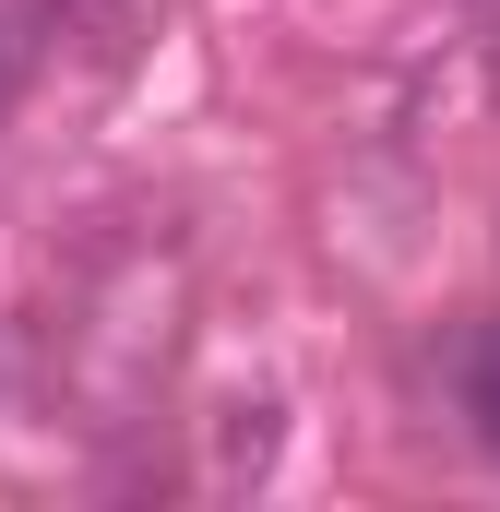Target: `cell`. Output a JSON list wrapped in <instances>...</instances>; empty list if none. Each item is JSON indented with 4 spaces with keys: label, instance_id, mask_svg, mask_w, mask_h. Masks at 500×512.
I'll list each match as a JSON object with an SVG mask.
<instances>
[{
    "label": "cell",
    "instance_id": "obj_5",
    "mask_svg": "<svg viewBox=\"0 0 500 512\" xmlns=\"http://www.w3.org/2000/svg\"><path fill=\"white\" fill-rule=\"evenodd\" d=\"M477 84H489V108H500V0L477 12Z\"/></svg>",
    "mask_w": 500,
    "mask_h": 512
},
{
    "label": "cell",
    "instance_id": "obj_3",
    "mask_svg": "<svg viewBox=\"0 0 500 512\" xmlns=\"http://www.w3.org/2000/svg\"><path fill=\"white\" fill-rule=\"evenodd\" d=\"M262 465H274V405H227V417H215V489H250V477H262Z\"/></svg>",
    "mask_w": 500,
    "mask_h": 512
},
{
    "label": "cell",
    "instance_id": "obj_4",
    "mask_svg": "<svg viewBox=\"0 0 500 512\" xmlns=\"http://www.w3.org/2000/svg\"><path fill=\"white\" fill-rule=\"evenodd\" d=\"M24 72H36V48H24V24H0V120L24 108Z\"/></svg>",
    "mask_w": 500,
    "mask_h": 512
},
{
    "label": "cell",
    "instance_id": "obj_1",
    "mask_svg": "<svg viewBox=\"0 0 500 512\" xmlns=\"http://www.w3.org/2000/svg\"><path fill=\"white\" fill-rule=\"evenodd\" d=\"M441 382H453V417H465V441H477V453L500 465V310L453 334V358H441Z\"/></svg>",
    "mask_w": 500,
    "mask_h": 512
},
{
    "label": "cell",
    "instance_id": "obj_2",
    "mask_svg": "<svg viewBox=\"0 0 500 512\" xmlns=\"http://www.w3.org/2000/svg\"><path fill=\"white\" fill-rule=\"evenodd\" d=\"M60 36H84V60H131L143 48V0H48Z\"/></svg>",
    "mask_w": 500,
    "mask_h": 512
}]
</instances>
